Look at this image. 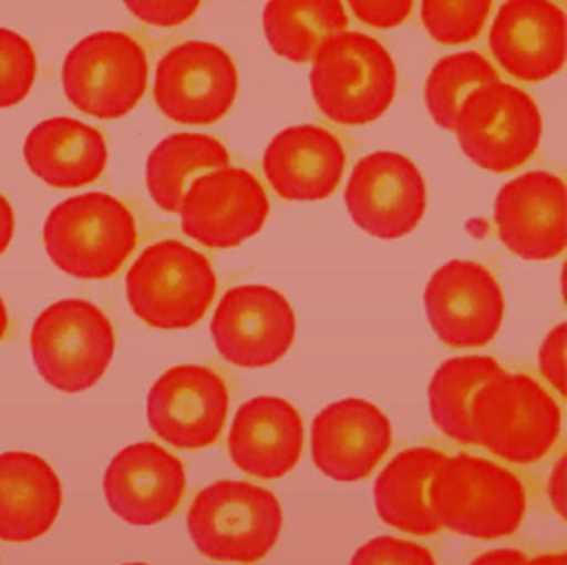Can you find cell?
Returning <instances> with one entry per match:
<instances>
[{"mask_svg":"<svg viewBox=\"0 0 567 565\" xmlns=\"http://www.w3.org/2000/svg\"><path fill=\"white\" fill-rule=\"evenodd\" d=\"M303 452V421L297 408L279 397H255L241 403L228 432L233 463L257 479L288 474Z\"/></svg>","mask_w":567,"mask_h":565,"instance_id":"44dd1931","label":"cell"},{"mask_svg":"<svg viewBox=\"0 0 567 565\" xmlns=\"http://www.w3.org/2000/svg\"><path fill=\"white\" fill-rule=\"evenodd\" d=\"M228 162V151L219 140L204 133H171L146 157L148 195L164 213L177 215L188 184Z\"/></svg>","mask_w":567,"mask_h":565,"instance_id":"d4e9b609","label":"cell"},{"mask_svg":"<svg viewBox=\"0 0 567 565\" xmlns=\"http://www.w3.org/2000/svg\"><path fill=\"white\" fill-rule=\"evenodd\" d=\"M270 202L261 182L246 168L219 166L197 175L179 204L186 237L208 248H233L257 235Z\"/></svg>","mask_w":567,"mask_h":565,"instance_id":"8fae6325","label":"cell"},{"mask_svg":"<svg viewBox=\"0 0 567 565\" xmlns=\"http://www.w3.org/2000/svg\"><path fill=\"white\" fill-rule=\"evenodd\" d=\"M261 24L277 55L308 62L326 38L346 31L348 13L341 0H268Z\"/></svg>","mask_w":567,"mask_h":565,"instance_id":"4316f807","label":"cell"},{"mask_svg":"<svg viewBox=\"0 0 567 565\" xmlns=\"http://www.w3.org/2000/svg\"><path fill=\"white\" fill-rule=\"evenodd\" d=\"M443 459L445 454L434 448H408L381 470L372 496L385 525L414 536H432L441 530L427 501V487Z\"/></svg>","mask_w":567,"mask_h":565,"instance_id":"cb8c5ba5","label":"cell"},{"mask_svg":"<svg viewBox=\"0 0 567 565\" xmlns=\"http://www.w3.org/2000/svg\"><path fill=\"white\" fill-rule=\"evenodd\" d=\"M390 445V419L363 399L334 401L312 421V461L326 476L341 483L370 476Z\"/></svg>","mask_w":567,"mask_h":565,"instance_id":"ac0fdd59","label":"cell"},{"mask_svg":"<svg viewBox=\"0 0 567 565\" xmlns=\"http://www.w3.org/2000/svg\"><path fill=\"white\" fill-rule=\"evenodd\" d=\"M423 306L436 337L452 348H481L503 323L505 299L496 277L478 261L452 259L425 284Z\"/></svg>","mask_w":567,"mask_h":565,"instance_id":"7c38bea8","label":"cell"},{"mask_svg":"<svg viewBox=\"0 0 567 565\" xmlns=\"http://www.w3.org/2000/svg\"><path fill=\"white\" fill-rule=\"evenodd\" d=\"M60 80L75 109L115 120L131 113L146 91V51L124 31H95L64 55Z\"/></svg>","mask_w":567,"mask_h":565,"instance_id":"9c48e42d","label":"cell"},{"mask_svg":"<svg viewBox=\"0 0 567 565\" xmlns=\"http://www.w3.org/2000/svg\"><path fill=\"white\" fill-rule=\"evenodd\" d=\"M124 565H148V563H124Z\"/></svg>","mask_w":567,"mask_h":565,"instance_id":"ab89813d","label":"cell"},{"mask_svg":"<svg viewBox=\"0 0 567 565\" xmlns=\"http://www.w3.org/2000/svg\"><path fill=\"white\" fill-rule=\"evenodd\" d=\"M13 208L9 204V199L4 195H0V255L9 248L11 239H13Z\"/></svg>","mask_w":567,"mask_h":565,"instance_id":"8d00e7d4","label":"cell"},{"mask_svg":"<svg viewBox=\"0 0 567 565\" xmlns=\"http://www.w3.org/2000/svg\"><path fill=\"white\" fill-rule=\"evenodd\" d=\"M261 166L279 197L317 202L337 191L346 168V151L328 129L297 124L279 131L268 142Z\"/></svg>","mask_w":567,"mask_h":565,"instance_id":"ffe728a7","label":"cell"},{"mask_svg":"<svg viewBox=\"0 0 567 565\" xmlns=\"http://www.w3.org/2000/svg\"><path fill=\"white\" fill-rule=\"evenodd\" d=\"M527 556L514 547H498L478 554L470 565H525Z\"/></svg>","mask_w":567,"mask_h":565,"instance_id":"e575fe53","label":"cell"},{"mask_svg":"<svg viewBox=\"0 0 567 565\" xmlns=\"http://www.w3.org/2000/svg\"><path fill=\"white\" fill-rule=\"evenodd\" d=\"M452 131L467 160L485 171L507 173L536 153L543 120L529 93L498 80L465 95Z\"/></svg>","mask_w":567,"mask_h":565,"instance_id":"ba28073f","label":"cell"},{"mask_svg":"<svg viewBox=\"0 0 567 565\" xmlns=\"http://www.w3.org/2000/svg\"><path fill=\"white\" fill-rule=\"evenodd\" d=\"M142 22L153 27H177L195 16L202 0H122Z\"/></svg>","mask_w":567,"mask_h":565,"instance_id":"1f68e13d","label":"cell"},{"mask_svg":"<svg viewBox=\"0 0 567 565\" xmlns=\"http://www.w3.org/2000/svg\"><path fill=\"white\" fill-rule=\"evenodd\" d=\"M525 565H565V554L556 552V554H540L534 558H527Z\"/></svg>","mask_w":567,"mask_h":565,"instance_id":"74e56055","label":"cell"},{"mask_svg":"<svg viewBox=\"0 0 567 565\" xmlns=\"http://www.w3.org/2000/svg\"><path fill=\"white\" fill-rule=\"evenodd\" d=\"M210 337L228 363L266 368L292 346L295 312L279 290L241 284L219 299L210 319Z\"/></svg>","mask_w":567,"mask_h":565,"instance_id":"5bb4252c","label":"cell"},{"mask_svg":"<svg viewBox=\"0 0 567 565\" xmlns=\"http://www.w3.org/2000/svg\"><path fill=\"white\" fill-rule=\"evenodd\" d=\"M563 468H565V459L560 456L547 479V494H549V501L556 510V514L560 518H565V507H563V501H565V490H563Z\"/></svg>","mask_w":567,"mask_h":565,"instance_id":"d590c367","label":"cell"},{"mask_svg":"<svg viewBox=\"0 0 567 565\" xmlns=\"http://www.w3.org/2000/svg\"><path fill=\"white\" fill-rule=\"evenodd\" d=\"M503 370L496 359L485 355H461L443 361L427 388V405L434 425L458 443L476 445L472 428L474 397Z\"/></svg>","mask_w":567,"mask_h":565,"instance_id":"484cf974","label":"cell"},{"mask_svg":"<svg viewBox=\"0 0 567 565\" xmlns=\"http://www.w3.org/2000/svg\"><path fill=\"white\" fill-rule=\"evenodd\" d=\"M281 525V505L270 490L233 479L199 490L186 516L195 549L230 563L261 561L277 543Z\"/></svg>","mask_w":567,"mask_h":565,"instance_id":"277c9868","label":"cell"},{"mask_svg":"<svg viewBox=\"0 0 567 565\" xmlns=\"http://www.w3.org/2000/svg\"><path fill=\"white\" fill-rule=\"evenodd\" d=\"M489 9L492 0H421V22L432 40L461 44L483 31Z\"/></svg>","mask_w":567,"mask_h":565,"instance_id":"f1b7e54d","label":"cell"},{"mask_svg":"<svg viewBox=\"0 0 567 565\" xmlns=\"http://www.w3.org/2000/svg\"><path fill=\"white\" fill-rule=\"evenodd\" d=\"M102 490L117 518L131 525H155L177 510L186 492V472L175 454L140 441L109 461Z\"/></svg>","mask_w":567,"mask_h":565,"instance_id":"2e32d148","label":"cell"},{"mask_svg":"<svg viewBox=\"0 0 567 565\" xmlns=\"http://www.w3.org/2000/svg\"><path fill=\"white\" fill-rule=\"evenodd\" d=\"M350 565H436L427 547L396 538L377 536L354 549Z\"/></svg>","mask_w":567,"mask_h":565,"instance_id":"4dcf8cb0","label":"cell"},{"mask_svg":"<svg viewBox=\"0 0 567 565\" xmlns=\"http://www.w3.org/2000/svg\"><path fill=\"white\" fill-rule=\"evenodd\" d=\"M62 507V483L38 454H0V538L27 543L51 530Z\"/></svg>","mask_w":567,"mask_h":565,"instance_id":"7402d4cb","label":"cell"},{"mask_svg":"<svg viewBox=\"0 0 567 565\" xmlns=\"http://www.w3.org/2000/svg\"><path fill=\"white\" fill-rule=\"evenodd\" d=\"M31 357L38 374L60 392H82L106 372L115 352L111 319L86 299H60L31 326Z\"/></svg>","mask_w":567,"mask_h":565,"instance_id":"52a82bcc","label":"cell"},{"mask_svg":"<svg viewBox=\"0 0 567 565\" xmlns=\"http://www.w3.org/2000/svg\"><path fill=\"white\" fill-rule=\"evenodd\" d=\"M228 414V388L224 379L195 363L162 372L146 397L151 430L182 450L206 448L221 434Z\"/></svg>","mask_w":567,"mask_h":565,"instance_id":"9a60e30c","label":"cell"},{"mask_svg":"<svg viewBox=\"0 0 567 565\" xmlns=\"http://www.w3.org/2000/svg\"><path fill=\"white\" fill-rule=\"evenodd\" d=\"M489 82H498V71L478 51H458L441 58L430 69L423 89L432 120L452 131L465 95Z\"/></svg>","mask_w":567,"mask_h":565,"instance_id":"83f0119b","label":"cell"},{"mask_svg":"<svg viewBox=\"0 0 567 565\" xmlns=\"http://www.w3.org/2000/svg\"><path fill=\"white\" fill-rule=\"evenodd\" d=\"M354 18L374 29H392L405 22L414 0H348Z\"/></svg>","mask_w":567,"mask_h":565,"instance_id":"d6a6232c","label":"cell"},{"mask_svg":"<svg viewBox=\"0 0 567 565\" xmlns=\"http://www.w3.org/2000/svg\"><path fill=\"white\" fill-rule=\"evenodd\" d=\"M538 368L543 372V377L549 381V386H554V390L565 397L567 394V386H565V323H556L547 337L540 343L538 350Z\"/></svg>","mask_w":567,"mask_h":565,"instance_id":"836d02e7","label":"cell"},{"mask_svg":"<svg viewBox=\"0 0 567 565\" xmlns=\"http://www.w3.org/2000/svg\"><path fill=\"white\" fill-rule=\"evenodd\" d=\"M310 60V91L328 120L361 126L390 109L396 93V66L372 35L334 33L317 47Z\"/></svg>","mask_w":567,"mask_h":565,"instance_id":"7a4b0ae2","label":"cell"},{"mask_svg":"<svg viewBox=\"0 0 567 565\" xmlns=\"http://www.w3.org/2000/svg\"><path fill=\"white\" fill-rule=\"evenodd\" d=\"M494 222L505 248L523 259H551L565 250V182L549 171L509 179L494 199Z\"/></svg>","mask_w":567,"mask_h":565,"instance_id":"e0dca14e","label":"cell"},{"mask_svg":"<svg viewBox=\"0 0 567 565\" xmlns=\"http://www.w3.org/2000/svg\"><path fill=\"white\" fill-rule=\"evenodd\" d=\"M346 206L368 235L396 239L412 233L425 213V179L410 157L377 151L354 164L346 184Z\"/></svg>","mask_w":567,"mask_h":565,"instance_id":"4fadbf2b","label":"cell"},{"mask_svg":"<svg viewBox=\"0 0 567 565\" xmlns=\"http://www.w3.org/2000/svg\"><path fill=\"white\" fill-rule=\"evenodd\" d=\"M427 501L441 527L483 541L514 534L527 510L520 479L474 454L445 456L430 479Z\"/></svg>","mask_w":567,"mask_h":565,"instance_id":"6da1fadb","label":"cell"},{"mask_svg":"<svg viewBox=\"0 0 567 565\" xmlns=\"http://www.w3.org/2000/svg\"><path fill=\"white\" fill-rule=\"evenodd\" d=\"M498 66L523 82H543L565 64V11L551 0H505L489 29Z\"/></svg>","mask_w":567,"mask_h":565,"instance_id":"d6986e66","label":"cell"},{"mask_svg":"<svg viewBox=\"0 0 567 565\" xmlns=\"http://www.w3.org/2000/svg\"><path fill=\"white\" fill-rule=\"evenodd\" d=\"M217 275L195 248L162 239L146 246L126 273V301L148 326L179 330L195 326L215 299Z\"/></svg>","mask_w":567,"mask_h":565,"instance_id":"5b68a950","label":"cell"},{"mask_svg":"<svg viewBox=\"0 0 567 565\" xmlns=\"http://www.w3.org/2000/svg\"><path fill=\"white\" fill-rule=\"evenodd\" d=\"M35 53L29 40L0 27V109L16 106L35 82Z\"/></svg>","mask_w":567,"mask_h":565,"instance_id":"f546056e","label":"cell"},{"mask_svg":"<svg viewBox=\"0 0 567 565\" xmlns=\"http://www.w3.org/2000/svg\"><path fill=\"white\" fill-rule=\"evenodd\" d=\"M233 58L206 40H188L164 53L155 69L153 97L177 124L206 126L221 120L237 97Z\"/></svg>","mask_w":567,"mask_h":565,"instance_id":"30bf717a","label":"cell"},{"mask_svg":"<svg viewBox=\"0 0 567 565\" xmlns=\"http://www.w3.org/2000/svg\"><path fill=\"white\" fill-rule=\"evenodd\" d=\"M29 171L53 188H80L95 182L109 160L104 135L75 117L38 122L22 144Z\"/></svg>","mask_w":567,"mask_h":565,"instance_id":"603a6c76","label":"cell"},{"mask_svg":"<svg viewBox=\"0 0 567 565\" xmlns=\"http://www.w3.org/2000/svg\"><path fill=\"white\" fill-rule=\"evenodd\" d=\"M476 445L518 465L540 461L560 434L556 399L529 374L501 372L474 397Z\"/></svg>","mask_w":567,"mask_h":565,"instance_id":"8992f818","label":"cell"},{"mask_svg":"<svg viewBox=\"0 0 567 565\" xmlns=\"http://www.w3.org/2000/svg\"><path fill=\"white\" fill-rule=\"evenodd\" d=\"M49 259L78 279L113 277L137 244V224L117 197L93 191L55 204L42 228Z\"/></svg>","mask_w":567,"mask_h":565,"instance_id":"3957f363","label":"cell"},{"mask_svg":"<svg viewBox=\"0 0 567 565\" xmlns=\"http://www.w3.org/2000/svg\"><path fill=\"white\" fill-rule=\"evenodd\" d=\"M7 328H9V312H7V306H4V301L0 297V341L7 335Z\"/></svg>","mask_w":567,"mask_h":565,"instance_id":"f35d334b","label":"cell"}]
</instances>
